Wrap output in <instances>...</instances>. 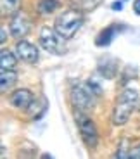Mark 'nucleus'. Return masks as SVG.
Returning <instances> with one entry per match:
<instances>
[{
	"instance_id": "nucleus-18",
	"label": "nucleus",
	"mask_w": 140,
	"mask_h": 159,
	"mask_svg": "<svg viewBox=\"0 0 140 159\" xmlns=\"http://www.w3.org/2000/svg\"><path fill=\"white\" fill-rule=\"evenodd\" d=\"M87 87H88V90L92 92L95 97H99V95H102V88L99 87V83H95L93 80H88L87 81Z\"/></svg>"
},
{
	"instance_id": "nucleus-10",
	"label": "nucleus",
	"mask_w": 140,
	"mask_h": 159,
	"mask_svg": "<svg viewBox=\"0 0 140 159\" xmlns=\"http://www.w3.org/2000/svg\"><path fill=\"white\" fill-rule=\"evenodd\" d=\"M47 109H48V104H47V100H45V97H38V99L33 100L31 106H29L26 111H28V116H29V118L40 119L42 116L47 112Z\"/></svg>"
},
{
	"instance_id": "nucleus-17",
	"label": "nucleus",
	"mask_w": 140,
	"mask_h": 159,
	"mask_svg": "<svg viewBox=\"0 0 140 159\" xmlns=\"http://www.w3.org/2000/svg\"><path fill=\"white\" fill-rule=\"evenodd\" d=\"M114 157H120V159L130 157V147H128V140H126V139L121 140V145L118 147V151H116V154H114Z\"/></svg>"
},
{
	"instance_id": "nucleus-2",
	"label": "nucleus",
	"mask_w": 140,
	"mask_h": 159,
	"mask_svg": "<svg viewBox=\"0 0 140 159\" xmlns=\"http://www.w3.org/2000/svg\"><path fill=\"white\" fill-rule=\"evenodd\" d=\"M83 23H85L83 11H80V9H68V11L61 12L56 17L54 28L68 40V38H73L78 33V30L83 26Z\"/></svg>"
},
{
	"instance_id": "nucleus-8",
	"label": "nucleus",
	"mask_w": 140,
	"mask_h": 159,
	"mask_svg": "<svg viewBox=\"0 0 140 159\" xmlns=\"http://www.w3.org/2000/svg\"><path fill=\"white\" fill-rule=\"evenodd\" d=\"M33 100H35V95H33V92L28 90V88H17V90H14L11 95H9L11 106L19 109V111H26V109L31 106Z\"/></svg>"
},
{
	"instance_id": "nucleus-12",
	"label": "nucleus",
	"mask_w": 140,
	"mask_h": 159,
	"mask_svg": "<svg viewBox=\"0 0 140 159\" xmlns=\"http://www.w3.org/2000/svg\"><path fill=\"white\" fill-rule=\"evenodd\" d=\"M17 81V73L14 69H0V88L2 92L9 90L16 85Z\"/></svg>"
},
{
	"instance_id": "nucleus-14",
	"label": "nucleus",
	"mask_w": 140,
	"mask_h": 159,
	"mask_svg": "<svg viewBox=\"0 0 140 159\" xmlns=\"http://www.w3.org/2000/svg\"><path fill=\"white\" fill-rule=\"evenodd\" d=\"M17 59L14 57L11 50H2L0 52V69H16Z\"/></svg>"
},
{
	"instance_id": "nucleus-1",
	"label": "nucleus",
	"mask_w": 140,
	"mask_h": 159,
	"mask_svg": "<svg viewBox=\"0 0 140 159\" xmlns=\"http://www.w3.org/2000/svg\"><path fill=\"white\" fill-rule=\"evenodd\" d=\"M137 102H138V93L133 88H124L118 95V102L112 109V116L111 121L114 126H123L126 121L130 119L133 109L137 107Z\"/></svg>"
},
{
	"instance_id": "nucleus-3",
	"label": "nucleus",
	"mask_w": 140,
	"mask_h": 159,
	"mask_svg": "<svg viewBox=\"0 0 140 159\" xmlns=\"http://www.w3.org/2000/svg\"><path fill=\"white\" fill-rule=\"evenodd\" d=\"M64 36L61 35L56 28H42L40 35H38V43L43 50H47L48 54H56L61 56L66 52V42Z\"/></svg>"
},
{
	"instance_id": "nucleus-6",
	"label": "nucleus",
	"mask_w": 140,
	"mask_h": 159,
	"mask_svg": "<svg viewBox=\"0 0 140 159\" xmlns=\"http://www.w3.org/2000/svg\"><path fill=\"white\" fill-rule=\"evenodd\" d=\"M31 19L26 12L17 11L11 16V21H9V30H11V35L16 40H21L31 31Z\"/></svg>"
},
{
	"instance_id": "nucleus-4",
	"label": "nucleus",
	"mask_w": 140,
	"mask_h": 159,
	"mask_svg": "<svg viewBox=\"0 0 140 159\" xmlns=\"http://www.w3.org/2000/svg\"><path fill=\"white\" fill-rule=\"evenodd\" d=\"M75 112H76L75 119H76L78 131H80V137L83 140V143L88 149H95L99 145V130H97L95 123L85 112H81V111H75Z\"/></svg>"
},
{
	"instance_id": "nucleus-5",
	"label": "nucleus",
	"mask_w": 140,
	"mask_h": 159,
	"mask_svg": "<svg viewBox=\"0 0 140 159\" xmlns=\"http://www.w3.org/2000/svg\"><path fill=\"white\" fill-rule=\"evenodd\" d=\"M69 99L75 111L87 112L95 107V95L88 90V87H83L81 83H75L69 88Z\"/></svg>"
},
{
	"instance_id": "nucleus-21",
	"label": "nucleus",
	"mask_w": 140,
	"mask_h": 159,
	"mask_svg": "<svg viewBox=\"0 0 140 159\" xmlns=\"http://www.w3.org/2000/svg\"><path fill=\"white\" fill-rule=\"evenodd\" d=\"M133 12L140 16V0H133Z\"/></svg>"
},
{
	"instance_id": "nucleus-9",
	"label": "nucleus",
	"mask_w": 140,
	"mask_h": 159,
	"mask_svg": "<svg viewBox=\"0 0 140 159\" xmlns=\"http://www.w3.org/2000/svg\"><path fill=\"white\" fill-rule=\"evenodd\" d=\"M118 28H120V26L112 24V26H107L106 30H102V31L97 35V38H95V45H97V47H107V45H111V42L114 40L116 33L120 31Z\"/></svg>"
},
{
	"instance_id": "nucleus-16",
	"label": "nucleus",
	"mask_w": 140,
	"mask_h": 159,
	"mask_svg": "<svg viewBox=\"0 0 140 159\" xmlns=\"http://www.w3.org/2000/svg\"><path fill=\"white\" fill-rule=\"evenodd\" d=\"M21 2L23 0H2V12H4L5 16H12L14 12L19 11L21 7Z\"/></svg>"
},
{
	"instance_id": "nucleus-15",
	"label": "nucleus",
	"mask_w": 140,
	"mask_h": 159,
	"mask_svg": "<svg viewBox=\"0 0 140 159\" xmlns=\"http://www.w3.org/2000/svg\"><path fill=\"white\" fill-rule=\"evenodd\" d=\"M100 2H102V0H73L71 4L75 5V9H80V11H83V12H88V11H93Z\"/></svg>"
},
{
	"instance_id": "nucleus-11",
	"label": "nucleus",
	"mask_w": 140,
	"mask_h": 159,
	"mask_svg": "<svg viewBox=\"0 0 140 159\" xmlns=\"http://www.w3.org/2000/svg\"><path fill=\"white\" fill-rule=\"evenodd\" d=\"M99 73L104 78H107V80H111V78H114L116 76V71H118V62L114 59H109V57H106V59H102L99 62Z\"/></svg>"
},
{
	"instance_id": "nucleus-20",
	"label": "nucleus",
	"mask_w": 140,
	"mask_h": 159,
	"mask_svg": "<svg viewBox=\"0 0 140 159\" xmlns=\"http://www.w3.org/2000/svg\"><path fill=\"white\" fill-rule=\"evenodd\" d=\"M112 11H123V0H116L114 4L111 5Z\"/></svg>"
},
{
	"instance_id": "nucleus-13",
	"label": "nucleus",
	"mask_w": 140,
	"mask_h": 159,
	"mask_svg": "<svg viewBox=\"0 0 140 159\" xmlns=\"http://www.w3.org/2000/svg\"><path fill=\"white\" fill-rule=\"evenodd\" d=\"M61 5L59 0H40L38 5H36V11L40 12L42 16H48V14H52L54 11H57Z\"/></svg>"
},
{
	"instance_id": "nucleus-7",
	"label": "nucleus",
	"mask_w": 140,
	"mask_h": 159,
	"mask_svg": "<svg viewBox=\"0 0 140 159\" xmlns=\"http://www.w3.org/2000/svg\"><path fill=\"white\" fill-rule=\"evenodd\" d=\"M16 56L19 57L23 62H28V64H36L38 59H40V54H38L36 45H33L31 42H28V40H24V38L17 40Z\"/></svg>"
},
{
	"instance_id": "nucleus-19",
	"label": "nucleus",
	"mask_w": 140,
	"mask_h": 159,
	"mask_svg": "<svg viewBox=\"0 0 140 159\" xmlns=\"http://www.w3.org/2000/svg\"><path fill=\"white\" fill-rule=\"evenodd\" d=\"M130 159H140V143L130 147Z\"/></svg>"
},
{
	"instance_id": "nucleus-22",
	"label": "nucleus",
	"mask_w": 140,
	"mask_h": 159,
	"mask_svg": "<svg viewBox=\"0 0 140 159\" xmlns=\"http://www.w3.org/2000/svg\"><path fill=\"white\" fill-rule=\"evenodd\" d=\"M0 33H2V38H0V42H2V43H5V40H7V30H5V26H2Z\"/></svg>"
}]
</instances>
